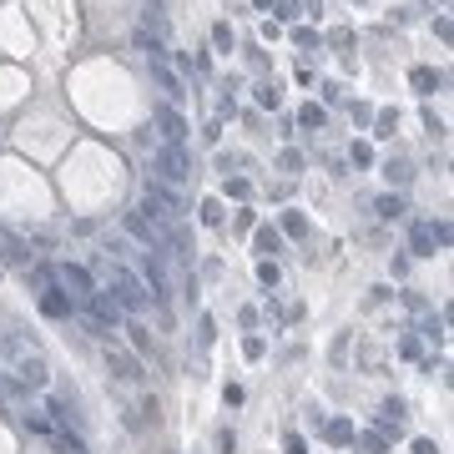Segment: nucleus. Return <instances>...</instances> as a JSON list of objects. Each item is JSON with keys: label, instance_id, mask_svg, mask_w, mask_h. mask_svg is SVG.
<instances>
[{"label": "nucleus", "instance_id": "f257e3e1", "mask_svg": "<svg viewBox=\"0 0 454 454\" xmlns=\"http://www.w3.org/2000/svg\"><path fill=\"white\" fill-rule=\"evenodd\" d=\"M106 293L117 298V308H122V313H147V303H152L147 283H142L127 263H111V268H106Z\"/></svg>", "mask_w": 454, "mask_h": 454}, {"label": "nucleus", "instance_id": "f03ea898", "mask_svg": "<svg viewBox=\"0 0 454 454\" xmlns=\"http://www.w3.org/2000/svg\"><path fill=\"white\" fill-rule=\"evenodd\" d=\"M81 323H86V333H91V338H101V344H117V323H122L117 298H111L106 288H96V293H91V303L81 308Z\"/></svg>", "mask_w": 454, "mask_h": 454}, {"label": "nucleus", "instance_id": "7ed1b4c3", "mask_svg": "<svg viewBox=\"0 0 454 454\" xmlns=\"http://www.w3.org/2000/svg\"><path fill=\"white\" fill-rule=\"evenodd\" d=\"M152 172H157V182H167V187H182L187 177H192V157L182 152V147H152Z\"/></svg>", "mask_w": 454, "mask_h": 454}, {"label": "nucleus", "instance_id": "20e7f679", "mask_svg": "<svg viewBox=\"0 0 454 454\" xmlns=\"http://www.w3.org/2000/svg\"><path fill=\"white\" fill-rule=\"evenodd\" d=\"M56 288H61V293L71 298V308L81 313V308L91 303V293H96V283H91V273H86L81 263H61V268H56Z\"/></svg>", "mask_w": 454, "mask_h": 454}, {"label": "nucleus", "instance_id": "39448f33", "mask_svg": "<svg viewBox=\"0 0 454 454\" xmlns=\"http://www.w3.org/2000/svg\"><path fill=\"white\" fill-rule=\"evenodd\" d=\"M106 369H111V379H122V384H142V359L127 354L122 344H106Z\"/></svg>", "mask_w": 454, "mask_h": 454}, {"label": "nucleus", "instance_id": "423d86ee", "mask_svg": "<svg viewBox=\"0 0 454 454\" xmlns=\"http://www.w3.org/2000/svg\"><path fill=\"white\" fill-rule=\"evenodd\" d=\"M449 243V227L444 222H414V233H409V248L419 253V258H429L434 248H444Z\"/></svg>", "mask_w": 454, "mask_h": 454}, {"label": "nucleus", "instance_id": "0eeeda50", "mask_svg": "<svg viewBox=\"0 0 454 454\" xmlns=\"http://www.w3.org/2000/svg\"><path fill=\"white\" fill-rule=\"evenodd\" d=\"M152 122L162 127V142H167V147H182V142H187V122H182V111H177V106H157V111H152Z\"/></svg>", "mask_w": 454, "mask_h": 454}, {"label": "nucleus", "instance_id": "6e6552de", "mask_svg": "<svg viewBox=\"0 0 454 454\" xmlns=\"http://www.w3.org/2000/svg\"><path fill=\"white\" fill-rule=\"evenodd\" d=\"M142 283H147V293L157 303H167V263H162V253H142Z\"/></svg>", "mask_w": 454, "mask_h": 454}, {"label": "nucleus", "instance_id": "1a4fd4ad", "mask_svg": "<svg viewBox=\"0 0 454 454\" xmlns=\"http://www.w3.org/2000/svg\"><path fill=\"white\" fill-rule=\"evenodd\" d=\"M16 379L26 384V389H46V379H51V369H46V359L41 354H16Z\"/></svg>", "mask_w": 454, "mask_h": 454}, {"label": "nucleus", "instance_id": "9d476101", "mask_svg": "<svg viewBox=\"0 0 454 454\" xmlns=\"http://www.w3.org/2000/svg\"><path fill=\"white\" fill-rule=\"evenodd\" d=\"M0 263H11V268H31V263H36V248H31L26 238L6 233V238H0Z\"/></svg>", "mask_w": 454, "mask_h": 454}, {"label": "nucleus", "instance_id": "9b49d317", "mask_svg": "<svg viewBox=\"0 0 454 454\" xmlns=\"http://www.w3.org/2000/svg\"><path fill=\"white\" fill-rule=\"evenodd\" d=\"M152 76H157V86L167 91V101H182V96H187V91H182V81H177V71L167 66V56H157V61H152Z\"/></svg>", "mask_w": 454, "mask_h": 454}, {"label": "nucleus", "instance_id": "f8f14e48", "mask_svg": "<svg viewBox=\"0 0 454 454\" xmlns=\"http://www.w3.org/2000/svg\"><path fill=\"white\" fill-rule=\"evenodd\" d=\"M36 298H41V313H46V318H71V313H76V308H71V298H66L61 288H51V293H36Z\"/></svg>", "mask_w": 454, "mask_h": 454}, {"label": "nucleus", "instance_id": "ddd939ff", "mask_svg": "<svg viewBox=\"0 0 454 454\" xmlns=\"http://www.w3.org/2000/svg\"><path fill=\"white\" fill-rule=\"evenodd\" d=\"M26 278H31V288H36V293H51V288H56V268H51V263H41V258L26 268Z\"/></svg>", "mask_w": 454, "mask_h": 454}, {"label": "nucleus", "instance_id": "4468645a", "mask_svg": "<svg viewBox=\"0 0 454 454\" xmlns=\"http://www.w3.org/2000/svg\"><path fill=\"white\" fill-rule=\"evenodd\" d=\"M374 212H379V217H389V222H399V217H404V197H394V192H389V197H379V202H374Z\"/></svg>", "mask_w": 454, "mask_h": 454}, {"label": "nucleus", "instance_id": "2eb2a0df", "mask_svg": "<svg viewBox=\"0 0 454 454\" xmlns=\"http://www.w3.org/2000/svg\"><path fill=\"white\" fill-rule=\"evenodd\" d=\"M147 26H152V41L167 36V16H162V0H147Z\"/></svg>", "mask_w": 454, "mask_h": 454}, {"label": "nucleus", "instance_id": "dca6fc26", "mask_svg": "<svg viewBox=\"0 0 454 454\" xmlns=\"http://www.w3.org/2000/svg\"><path fill=\"white\" fill-rule=\"evenodd\" d=\"M323 434H328L333 444H349V439H354V424H349V419H333V424H328Z\"/></svg>", "mask_w": 454, "mask_h": 454}, {"label": "nucleus", "instance_id": "f3484780", "mask_svg": "<svg viewBox=\"0 0 454 454\" xmlns=\"http://www.w3.org/2000/svg\"><path fill=\"white\" fill-rule=\"evenodd\" d=\"M127 333H132V344H137L142 354H157V349H152V333H147L142 323H127Z\"/></svg>", "mask_w": 454, "mask_h": 454}, {"label": "nucleus", "instance_id": "a211bd4d", "mask_svg": "<svg viewBox=\"0 0 454 454\" xmlns=\"http://www.w3.org/2000/svg\"><path fill=\"white\" fill-rule=\"evenodd\" d=\"M384 172H389V182H399V187H404V182L414 177V172H409V162H389V167H384Z\"/></svg>", "mask_w": 454, "mask_h": 454}, {"label": "nucleus", "instance_id": "6ab92c4d", "mask_svg": "<svg viewBox=\"0 0 454 454\" xmlns=\"http://www.w3.org/2000/svg\"><path fill=\"white\" fill-rule=\"evenodd\" d=\"M258 248H263V253H283V238L273 233V227H263V233H258Z\"/></svg>", "mask_w": 454, "mask_h": 454}, {"label": "nucleus", "instance_id": "aec40b11", "mask_svg": "<svg viewBox=\"0 0 454 454\" xmlns=\"http://www.w3.org/2000/svg\"><path fill=\"white\" fill-rule=\"evenodd\" d=\"M202 222H207V227H217V222H222V202H217V197H207V202H202Z\"/></svg>", "mask_w": 454, "mask_h": 454}, {"label": "nucleus", "instance_id": "412c9836", "mask_svg": "<svg viewBox=\"0 0 454 454\" xmlns=\"http://www.w3.org/2000/svg\"><path fill=\"white\" fill-rule=\"evenodd\" d=\"M298 122H303V127H323V106H313V101H308V106L298 111Z\"/></svg>", "mask_w": 454, "mask_h": 454}, {"label": "nucleus", "instance_id": "4be33fe9", "mask_svg": "<svg viewBox=\"0 0 454 454\" xmlns=\"http://www.w3.org/2000/svg\"><path fill=\"white\" fill-rule=\"evenodd\" d=\"M283 233H293V238H303V233H308V222H303L298 212H288V217H283Z\"/></svg>", "mask_w": 454, "mask_h": 454}, {"label": "nucleus", "instance_id": "5701e85b", "mask_svg": "<svg viewBox=\"0 0 454 454\" xmlns=\"http://www.w3.org/2000/svg\"><path fill=\"white\" fill-rule=\"evenodd\" d=\"M414 86H419V91H434V86H439V76H434L429 66H419V71H414Z\"/></svg>", "mask_w": 454, "mask_h": 454}, {"label": "nucleus", "instance_id": "b1692460", "mask_svg": "<svg viewBox=\"0 0 454 454\" xmlns=\"http://www.w3.org/2000/svg\"><path fill=\"white\" fill-rule=\"evenodd\" d=\"M258 278H263L268 288H273V283H278V263H268V258H263V263H258Z\"/></svg>", "mask_w": 454, "mask_h": 454}, {"label": "nucleus", "instance_id": "393cba45", "mask_svg": "<svg viewBox=\"0 0 454 454\" xmlns=\"http://www.w3.org/2000/svg\"><path fill=\"white\" fill-rule=\"evenodd\" d=\"M394 127H399V117H394V111H384V117H379V137H394Z\"/></svg>", "mask_w": 454, "mask_h": 454}, {"label": "nucleus", "instance_id": "a878e982", "mask_svg": "<svg viewBox=\"0 0 454 454\" xmlns=\"http://www.w3.org/2000/svg\"><path fill=\"white\" fill-rule=\"evenodd\" d=\"M354 162H359V167H369V162H374V152H369V142H354Z\"/></svg>", "mask_w": 454, "mask_h": 454}, {"label": "nucleus", "instance_id": "bb28decb", "mask_svg": "<svg viewBox=\"0 0 454 454\" xmlns=\"http://www.w3.org/2000/svg\"><path fill=\"white\" fill-rule=\"evenodd\" d=\"M258 101L263 106H278V86H258Z\"/></svg>", "mask_w": 454, "mask_h": 454}, {"label": "nucleus", "instance_id": "cd10ccee", "mask_svg": "<svg viewBox=\"0 0 454 454\" xmlns=\"http://www.w3.org/2000/svg\"><path fill=\"white\" fill-rule=\"evenodd\" d=\"M364 449H369V454H384V439H379V434H364Z\"/></svg>", "mask_w": 454, "mask_h": 454}, {"label": "nucleus", "instance_id": "c85d7f7f", "mask_svg": "<svg viewBox=\"0 0 454 454\" xmlns=\"http://www.w3.org/2000/svg\"><path fill=\"white\" fill-rule=\"evenodd\" d=\"M288 454H308V444H303L298 434H288Z\"/></svg>", "mask_w": 454, "mask_h": 454}, {"label": "nucleus", "instance_id": "c756f323", "mask_svg": "<svg viewBox=\"0 0 454 454\" xmlns=\"http://www.w3.org/2000/svg\"><path fill=\"white\" fill-rule=\"evenodd\" d=\"M414 454H439V449H434L429 439H419V444H414Z\"/></svg>", "mask_w": 454, "mask_h": 454}, {"label": "nucleus", "instance_id": "7c9ffc66", "mask_svg": "<svg viewBox=\"0 0 454 454\" xmlns=\"http://www.w3.org/2000/svg\"><path fill=\"white\" fill-rule=\"evenodd\" d=\"M258 6H263V11H273V6H278V0H258Z\"/></svg>", "mask_w": 454, "mask_h": 454}]
</instances>
